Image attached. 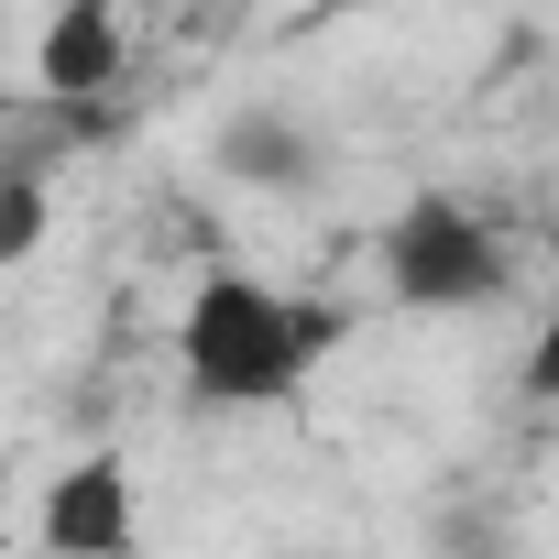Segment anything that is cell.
<instances>
[{
    "label": "cell",
    "instance_id": "4",
    "mask_svg": "<svg viewBox=\"0 0 559 559\" xmlns=\"http://www.w3.org/2000/svg\"><path fill=\"white\" fill-rule=\"evenodd\" d=\"M132 67V34H121V0H56L45 34H34V88L67 99V110H99Z\"/></svg>",
    "mask_w": 559,
    "mask_h": 559
},
{
    "label": "cell",
    "instance_id": "7",
    "mask_svg": "<svg viewBox=\"0 0 559 559\" xmlns=\"http://www.w3.org/2000/svg\"><path fill=\"white\" fill-rule=\"evenodd\" d=\"M515 384H526V406H559V274H548V297H537V341H526Z\"/></svg>",
    "mask_w": 559,
    "mask_h": 559
},
{
    "label": "cell",
    "instance_id": "1",
    "mask_svg": "<svg viewBox=\"0 0 559 559\" xmlns=\"http://www.w3.org/2000/svg\"><path fill=\"white\" fill-rule=\"evenodd\" d=\"M341 341H352V319L330 297H297L252 263H209L176 308V373L198 406H297Z\"/></svg>",
    "mask_w": 559,
    "mask_h": 559
},
{
    "label": "cell",
    "instance_id": "3",
    "mask_svg": "<svg viewBox=\"0 0 559 559\" xmlns=\"http://www.w3.org/2000/svg\"><path fill=\"white\" fill-rule=\"evenodd\" d=\"M34 537H45V548H78V559H121V548L143 537L132 461H121V450H88V461H67V472L45 483V504H34Z\"/></svg>",
    "mask_w": 559,
    "mask_h": 559
},
{
    "label": "cell",
    "instance_id": "5",
    "mask_svg": "<svg viewBox=\"0 0 559 559\" xmlns=\"http://www.w3.org/2000/svg\"><path fill=\"white\" fill-rule=\"evenodd\" d=\"M209 154H219V176L252 187V198H319V187H330V143H319V121H297V110H230Z\"/></svg>",
    "mask_w": 559,
    "mask_h": 559
},
{
    "label": "cell",
    "instance_id": "8",
    "mask_svg": "<svg viewBox=\"0 0 559 559\" xmlns=\"http://www.w3.org/2000/svg\"><path fill=\"white\" fill-rule=\"evenodd\" d=\"M0 121H23V88H12V78H0Z\"/></svg>",
    "mask_w": 559,
    "mask_h": 559
},
{
    "label": "cell",
    "instance_id": "6",
    "mask_svg": "<svg viewBox=\"0 0 559 559\" xmlns=\"http://www.w3.org/2000/svg\"><path fill=\"white\" fill-rule=\"evenodd\" d=\"M45 230H56V187H45V165L0 143V274L34 263V252H45Z\"/></svg>",
    "mask_w": 559,
    "mask_h": 559
},
{
    "label": "cell",
    "instance_id": "2",
    "mask_svg": "<svg viewBox=\"0 0 559 559\" xmlns=\"http://www.w3.org/2000/svg\"><path fill=\"white\" fill-rule=\"evenodd\" d=\"M373 274L417 319H483L515 286V230L493 209H472V198H406L373 241Z\"/></svg>",
    "mask_w": 559,
    "mask_h": 559
}]
</instances>
